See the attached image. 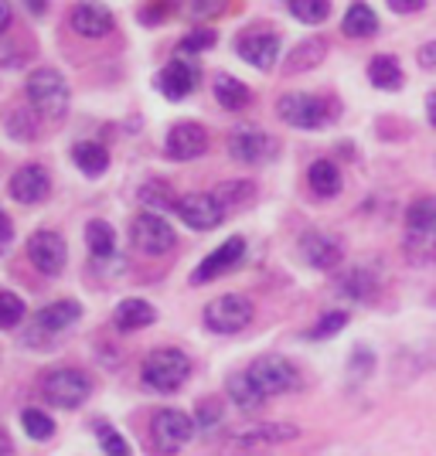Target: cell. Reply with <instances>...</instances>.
Segmentation results:
<instances>
[{"label": "cell", "mask_w": 436, "mask_h": 456, "mask_svg": "<svg viewBox=\"0 0 436 456\" xmlns=\"http://www.w3.org/2000/svg\"><path fill=\"white\" fill-rule=\"evenodd\" d=\"M28 102L45 119H65L69 113V82L55 69H38L28 76Z\"/></svg>", "instance_id": "cell-1"}, {"label": "cell", "mask_w": 436, "mask_h": 456, "mask_svg": "<svg viewBox=\"0 0 436 456\" xmlns=\"http://www.w3.org/2000/svg\"><path fill=\"white\" fill-rule=\"evenodd\" d=\"M191 375V362L185 351H177V347H157L147 354V362H144V371H140V379L144 385L151 388V392H174V388H181Z\"/></svg>", "instance_id": "cell-2"}, {"label": "cell", "mask_w": 436, "mask_h": 456, "mask_svg": "<svg viewBox=\"0 0 436 456\" xmlns=\"http://www.w3.org/2000/svg\"><path fill=\"white\" fill-rule=\"evenodd\" d=\"M41 395L52 402L55 409H78L82 402L93 395V381L76 368H58L48 371L41 381Z\"/></svg>", "instance_id": "cell-3"}, {"label": "cell", "mask_w": 436, "mask_h": 456, "mask_svg": "<svg viewBox=\"0 0 436 456\" xmlns=\"http://www.w3.org/2000/svg\"><path fill=\"white\" fill-rule=\"evenodd\" d=\"M202 321L211 334H239L252 321V300L239 297V293H226V297H218L205 306Z\"/></svg>", "instance_id": "cell-4"}, {"label": "cell", "mask_w": 436, "mask_h": 456, "mask_svg": "<svg viewBox=\"0 0 436 456\" xmlns=\"http://www.w3.org/2000/svg\"><path fill=\"white\" fill-rule=\"evenodd\" d=\"M249 379H252V385L263 392L266 399H269V395L293 392V388L300 385L297 368L286 362V358H276V354H266V358H259V362H252V368H249Z\"/></svg>", "instance_id": "cell-5"}, {"label": "cell", "mask_w": 436, "mask_h": 456, "mask_svg": "<svg viewBox=\"0 0 436 456\" xmlns=\"http://www.w3.org/2000/svg\"><path fill=\"white\" fill-rule=\"evenodd\" d=\"M130 239H133V246L140 248V252H147V256H164V252L174 248V242H177V235H174V228L168 225V218H164V215H153V211H144V215L133 218Z\"/></svg>", "instance_id": "cell-6"}, {"label": "cell", "mask_w": 436, "mask_h": 456, "mask_svg": "<svg viewBox=\"0 0 436 456\" xmlns=\"http://www.w3.org/2000/svg\"><path fill=\"white\" fill-rule=\"evenodd\" d=\"M276 113L284 123L297 126V130H317L327 123V102L317 99V95H307V93H290L276 102Z\"/></svg>", "instance_id": "cell-7"}, {"label": "cell", "mask_w": 436, "mask_h": 456, "mask_svg": "<svg viewBox=\"0 0 436 456\" xmlns=\"http://www.w3.org/2000/svg\"><path fill=\"white\" fill-rule=\"evenodd\" d=\"M191 433H194V419L188 412H181V409H160V412H153L151 436L157 443V450L177 453L191 439Z\"/></svg>", "instance_id": "cell-8"}, {"label": "cell", "mask_w": 436, "mask_h": 456, "mask_svg": "<svg viewBox=\"0 0 436 456\" xmlns=\"http://www.w3.org/2000/svg\"><path fill=\"white\" fill-rule=\"evenodd\" d=\"M228 153H232L239 164L259 167V164H269V160L276 157V140L266 136L263 130H256V126H239L235 134L228 136Z\"/></svg>", "instance_id": "cell-9"}, {"label": "cell", "mask_w": 436, "mask_h": 456, "mask_svg": "<svg viewBox=\"0 0 436 456\" xmlns=\"http://www.w3.org/2000/svg\"><path fill=\"white\" fill-rule=\"evenodd\" d=\"M28 259L35 263L38 273L45 276H58L65 263H69V246H65V239L58 235V232H35L31 239H28Z\"/></svg>", "instance_id": "cell-10"}, {"label": "cell", "mask_w": 436, "mask_h": 456, "mask_svg": "<svg viewBox=\"0 0 436 456\" xmlns=\"http://www.w3.org/2000/svg\"><path fill=\"white\" fill-rule=\"evenodd\" d=\"M177 218L194 232H211L222 225L226 208L215 201V194H185V198H177Z\"/></svg>", "instance_id": "cell-11"}, {"label": "cell", "mask_w": 436, "mask_h": 456, "mask_svg": "<svg viewBox=\"0 0 436 456\" xmlns=\"http://www.w3.org/2000/svg\"><path fill=\"white\" fill-rule=\"evenodd\" d=\"M198 82H202V69L194 65V61H188V58H174L171 65L157 76V89L164 93V99H185V95H191L194 89H198Z\"/></svg>", "instance_id": "cell-12"}, {"label": "cell", "mask_w": 436, "mask_h": 456, "mask_svg": "<svg viewBox=\"0 0 436 456\" xmlns=\"http://www.w3.org/2000/svg\"><path fill=\"white\" fill-rule=\"evenodd\" d=\"M164 151H168L171 160H194V157H202L209 151V130L202 123H177L168 134Z\"/></svg>", "instance_id": "cell-13"}, {"label": "cell", "mask_w": 436, "mask_h": 456, "mask_svg": "<svg viewBox=\"0 0 436 456\" xmlns=\"http://www.w3.org/2000/svg\"><path fill=\"white\" fill-rule=\"evenodd\" d=\"M243 256H246V242H243L239 235H232V239H226L215 252L205 256V263L191 273V283H209V280H218V276L228 273V269L235 266Z\"/></svg>", "instance_id": "cell-14"}, {"label": "cell", "mask_w": 436, "mask_h": 456, "mask_svg": "<svg viewBox=\"0 0 436 456\" xmlns=\"http://www.w3.org/2000/svg\"><path fill=\"white\" fill-rule=\"evenodd\" d=\"M48 188H52V181H48V171L41 164H24L11 177V198L21 201V205H38V201H45Z\"/></svg>", "instance_id": "cell-15"}, {"label": "cell", "mask_w": 436, "mask_h": 456, "mask_svg": "<svg viewBox=\"0 0 436 456\" xmlns=\"http://www.w3.org/2000/svg\"><path fill=\"white\" fill-rule=\"evenodd\" d=\"M235 52L246 58L252 69L269 72L276 65V58H280V38L276 35H266V31L263 35H246V38H239Z\"/></svg>", "instance_id": "cell-16"}, {"label": "cell", "mask_w": 436, "mask_h": 456, "mask_svg": "<svg viewBox=\"0 0 436 456\" xmlns=\"http://www.w3.org/2000/svg\"><path fill=\"white\" fill-rule=\"evenodd\" d=\"M300 252H304V263H310L314 269H334L341 263V242L324 235V232H310L300 239Z\"/></svg>", "instance_id": "cell-17"}, {"label": "cell", "mask_w": 436, "mask_h": 456, "mask_svg": "<svg viewBox=\"0 0 436 456\" xmlns=\"http://www.w3.org/2000/svg\"><path fill=\"white\" fill-rule=\"evenodd\" d=\"M72 28L82 38H103L113 31V14L99 4H78L72 7Z\"/></svg>", "instance_id": "cell-18"}, {"label": "cell", "mask_w": 436, "mask_h": 456, "mask_svg": "<svg viewBox=\"0 0 436 456\" xmlns=\"http://www.w3.org/2000/svg\"><path fill=\"white\" fill-rule=\"evenodd\" d=\"M300 436L297 426H286V422H266V426H249V429H239L235 433V446H263V443H286V439Z\"/></svg>", "instance_id": "cell-19"}, {"label": "cell", "mask_w": 436, "mask_h": 456, "mask_svg": "<svg viewBox=\"0 0 436 456\" xmlns=\"http://www.w3.org/2000/svg\"><path fill=\"white\" fill-rule=\"evenodd\" d=\"M226 392H228V399L235 402L243 412H256V409L266 402V395L256 388V385H252V379H249V371L232 375V379L226 381Z\"/></svg>", "instance_id": "cell-20"}, {"label": "cell", "mask_w": 436, "mask_h": 456, "mask_svg": "<svg viewBox=\"0 0 436 456\" xmlns=\"http://www.w3.org/2000/svg\"><path fill=\"white\" fill-rule=\"evenodd\" d=\"M153 306L147 300H123V304L116 306L113 314V323L119 330H140V327H151L153 323Z\"/></svg>", "instance_id": "cell-21"}, {"label": "cell", "mask_w": 436, "mask_h": 456, "mask_svg": "<svg viewBox=\"0 0 436 456\" xmlns=\"http://www.w3.org/2000/svg\"><path fill=\"white\" fill-rule=\"evenodd\" d=\"M341 28L348 38H372L379 31V18H375V11L368 4H351L341 20Z\"/></svg>", "instance_id": "cell-22"}, {"label": "cell", "mask_w": 436, "mask_h": 456, "mask_svg": "<svg viewBox=\"0 0 436 456\" xmlns=\"http://www.w3.org/2000/svg\"><path fill=\"white\" fill-rule=\"evenodd\" d=\"M368 82L382 89V93H392L402 86V69H399V61L392 55H375L368 61Z\"/></svg>", "instance_id": "cell-23"}, {"label": "cell", "mask_w": 436, "mask_h": 456, "mask_svg": "<svg viewBox=\"0 0 436 456\" xmlns=\"http://www.w3.org/2000/svg\"><path fill=\"white\" fill-rule=\"evenodd\" d=\"M72 160H76V167L86 174V177H99V174L110 167V153H106V147H103V143H93V140L76 143Z\"/></svg>", "instance_id": "cell-24"}, {"label": "cell", "mask_w": 436, "mask_h": 456, "mask_svg": "<svg viewBox=\"0 0 436 456\" xmlns=\"http://www.w3.org/2000/svg\"><path fill=\"white\" fill-rule=\"evenodd\" d=\"M307 181H310L317 198H334L341 191V171L331 160H314L310 171H307Z\"/></svg>", "instance_id": "cell-25"}, {"label": "cell", "mask_w": 436, "mask_h": 456, "mask_svg": "<svg viewBox=\"0 0 436 456\" xmlns=\"http://www.w3.org/2000/svg\"><path fill=\"white\" fill-rule=\"evenodd\" d=\"M78 314H82V306H78L76 300H58V304H48L38 314V327L58 334V330H65L69 323H76Z\"/></svg>", "instance_id": "cell-26"}, {"label": "cell", "mask_w": 436, "mask_h": 456, "mask_svg": "<svg viewBox=\"0 0 436 456\" xmlns=\"http://www.w3.org/2000/svg\"><path fill=\"white\" fill-rule=\"evenodd\" d=\"M215 99H218V106H226L232 113H239V110H246L249 106V89L246 82H239L235 76H218L215 78Z\"/></svg>", "instance_id": "cell-27"}, {"label": "cell", "mask_w": 436, "mask_h": 456, "mask_svg": "<svg viewBox=\"0 0 436 456\" xmlns=\"http://www.w3.org/2000/svg\"><path fill=\"white\" fill-rule=\"evenodd\" d=\"M406 225L413 235H436V198H416L406 211Z\"/></svg>", "instance_id": "cell-28"}, {"label": "cell", "mask_w": 436, "mask_h": 456, "mask_svg": "<svg viewBox=\"0 0 436 456\" xmlns=\"http://www.w3.org/2000/svg\"><path fill=\"white\" fill-rule=\"evenodd\" d=\"M324 55H327V45H324L321 38L304 41L300 48H293V52H290V58H286V72H290V76H297V72H307V69L321 65Z\"/></svg>", "instance_id": "cell-29"}, {"label": "cell", "mask_w": 436, "mask_h": 456, "mask_svg": "<svg viewBox=\"0 0 436 456\" xmlns=\"http://www.w3.org/2000/svg\"><path fill=\"white\" fill-rule=\"evenodd\" d=\"M86 242H89V252H93L95 259H106V256H113V246H116V232L113 225H106V222H89L86 228Z\"/></svg>", "instance_id": "cell-30"}, {"label": "cell", "mask_w": 436, "mask_h": 456, "mask_svg": "<svg viewBox=\"0 0 436 456\" xmlns=\"http://www.w3.org/2000/svg\"><path fill=\"white\" fill-rule=\"evenodd\" d=\"M252 194H256V188H252L249 181H226V184H218V188H215V201L228 211V208L246 205Z\"/></svg>", "instance_id": "cell-31"}, {"label": "cell", "mask_w": 436, "mask_h": 456, "mask_svg": "<svg viewBox=\"0 0 436 456\" xmlns=\"http://www.w3.org/2000/svg\"><path fill=\"white\" fill-rule=\"evenodd\" d=\"M286 7H290L293 18L304 20V24H321L331 14V4L327 0H290Z\"/></svg>", "instance_id": "cell-32"}, {"label": "cell", "mask_w": 436, "mask_h": 456, "mask_svg": "<svg viewBox=\"0 0 436 456\" xmlns=\"http://www.w3.org/2000/svg\"><path fill=\"white\" fill-rule=\"evenodd\" d=\"M24 321V300L11 289H0V330H11Z\"/></svg>", "instance_id": "cell-33"}, {"label": "cell", "mask_w": 436, "mask_h": 456, "mask_svg": "<svg viewBox=\"0 0 436 456\" xmlns=\"http://www.w3.org/2000/svg\"><path fill=\"white\" fill-rule=\"evenodd\" d=\"M21 426H24V433H28L31 439H48L52 433H55L52 416H45V412H38V409H24V412H21Z\"/></svg>", "instance_id": "cell-34"}, {"label": "cell", "mask_w": 436, "mask_h": 456, "mask_svg": "<svg viewBox=\"0 0 436 456\" xmlns=\"http://www.w3.org/2000/svg\"><path fill=\"white\" fill-rule=\"evenodd\" d=\"M140 201H144L147 208H157V211L177 208V201H174V194L168 184H144V188H140Z\"/></svg>", "instance_id": "cell-35"}, {"label": "cell", "mask_w": 436, "mask_h": 456, "mask_svg": "<svg viewBox=\"0 0 436 456\" xmlns=\"http://www.w3.org/2000/svg\"><path fill=\"white\" fill-rule=\"evenodd\" d=\"M95 436H99V446H103V453H106V456H130V446H127V439L119 436L113 426L99 422V426H95Z\"/></svg>", "instance_id": "cell-36"}, {"label": "cell", "mask_w": 436, "mask_h": 456, "mask_svg": "<svg viewBox=\"0 0 436 456\" xmlns=\"http://www.w3.org/2000/svg\"><path fill=\"white\" fill-rule=\"evenodd\" d=\"M341 289L348 293V297H355V300H368V297H372V289H375V280H372L365 269H355V273H348V276H344Z\"/></svg>", "instance_id": "cell-37"}, {"label": "cell", "mask_w": 436, "mask_h": 456, "mask_svg": "<svg viewBox=\"0 0 436 456\" xmlns=\"http://www.w3.org/2000/svg\"><path fill=\"white\" fill-rule=\"evenodd\" d=\"M7 130L18 140H35L38 136V123H35V113H24V110H14L7 116Z\"/></svg>", "instance_id": "cell-38"}, {"label": "cell", "mask_w": 436, "mask_h": 456, "mask_svg": "<svg viewBox=\"0 0 436 456\" xmlns=\"http://www.w3.org/2000/svg\"><path fill=\"white\" fill-rule=\"evenodd\" d=\"M344 323H348V314H344V310H331V314H324L321 323L310 330V338H314V341H327V338L341 334Z\"/></svg>", "instance_id": "cell-39"}, {"label": "cell", "mask_w": 436, "mask_h": 456, "mask_svg": "<svg viewBox=\"0 0 436 456\" xmlns=\"http://www.w3.org/2000/svg\"><path fill=\"white\" fill-rule=\"evenodd\" d=\"M211 45H215V31H209V28H205V31H188V35L181 38V45H177V48L194 55V52H205V48H211Z\"/></svg>", "instance_id": "cell-40"}, {"label": "cell", "mask_w": 436, "mask_h": 456, "mask_svg": "<svg viewBox=\"0 0 436 456\" xmlns=\"http://www.w3.org/2000/svg\"><path fill=\"white\" fill-rule=\"evenodd\" d=\"M11 242H14V222H11V218L0 211V256L11 248Z\"/></svg>", "instance_id": "cell-41"}, {"label": "cell", "mask_w": 436, "mask_h": 456, "mask_svg": "<svg viewBox=\"0 0 436 456\" xmlns=\"http://www.w3.org/2000/svg\"><path fill=\"white\" fill-rule=\"evenodd\" d=\"M389 7H392L396 14H416L426 4H423V0H389Z\"/></svg>", "instance_id": "cell-42"}, {"label": "cell", "mask_w": 436, "mask_h": 456, "mask_svg": "<svg viewBox=\"0 0 436 456\" xmlns=\"http://www.w3.org/2000/svg\"><path fill=\"white\" fill-rule=\"evenodd\" d=\"M218 419H222V409H218L215 402H205V405H202V426H215Z\"/></svg>", "instance_id": "cell-43"}, {"label": "cell", "mask_w": 436, "mask_h": 456, "mask_svg": "<svg viewBox=\"0 0 436 456\" xmlns=\"http://www.w3.org/2000/svg\"><path fill=\"white\" fill-rule=\"evenodd\" d=\"M419 61H423L426 69H436V41H430V45L419 48Z\"/></svg>", "instance_id": "cell-44"}, {"label": "cell", "mask_w": 436, "mask_h": 456, "mask_svg": "<svg viewBox=\"0 0 436 456\" xmlns=\"http://www.w3.org/2000/svg\"><path fill=\"white\" fill-rule=\"evenodd\" d=\"M7 24H11V4H4V0H0V31H4Z\"/></svg>", "instance_id": "cell-45"}, {"label": "cell", "mask_w": 436, "mask_h": 456, "mask_svg": "<svg viewBox=\"0 0 436 456\" xmlns=\"http://www.w3.org/2000/svg\"><path fill=\"white\" fill-rule=\"evenodd\" d=\"M0 456H11V439H7L4 429H0Z\"/></svg>", "instance_id": "cell-46"}, {"label": "cell", "mask_w": 436, "mask_h": 456, "mask_svg": "<svg viewBox=\"0 0 436 456\" xmlns=\"http://www.w3.org/2000/svg\"><path fill=\"white\" fill-rule=\"evenodd\" d=\"M426 110H430V123L436 126V93L430 95V106H426Z\"/></svg>", "instance_id": "cell-47"}]
</instances>
